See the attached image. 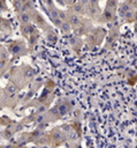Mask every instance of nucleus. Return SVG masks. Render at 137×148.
Segmentation results:
<instances>
[{
    "mask_svg": "<svg viewBox=\"0 0 137 148\" xmlns=\"http://www.w3.org/2000/svg\"><path fill=\"white\" fill-rule=\"evenodd\" d=\"M51 15H52V18H53L55 22H58V23L60 24V21H59V17H58V12H56L55 9H52V10H51Z\"/></svg>",
    "mask_w": 137,
    "mask_h": 148,
    "instance_id": "1",
    "label": "nucleus"
},
{
    "mask_svg": "<svg viewBox=\"0 0 137 148\" xmlns=\"http://www.w3.org/2000/svg\"><path fill=\"white\" fill-rule=\"evenodd\" d=\"M20 20H21L22 22H28V21L30 20V16H29V14H26V13H22L21 16H20Z\"/></svg>",
    "mask_w": 137,
    "mask_h": 148,
    "instance_id": "2",
    "label": "nucleus"
},
{
    "mask_svg": "<svg viewBox=\"0 0 137 148\" xmlns=\"http://www.w3.org/2000/svg\"><path fill=\"white\" fill-rule=\"evenodd\" d=\"M59 111H60L61 114L67 113V108H66V105H60V106H59Z\"/></svg>",
    "mask_w": 137,
    "mask_h": 148,
    "instance_id": "3",
    "label": "nucleus"
},
{
    "mask_svg": "<svg viewBox=\"0 0 137 148\" xmlns=\"http://www.w3.org/2000/svg\"><path fill=\"white\" fill-rule=\"evenodd\" d=\"M58 17H59V18H61V20H66V13H63V12L59 10V12H58Z\"/></svg>",
    "mask_w": 137,
    "mask_h": 148,
    "instance_id": "4",
    "label": "nucleus"
},
{
    "mask_svg": "<svg viewBox=\"0 0 137 148\" xmlns=\"http://www.w3.org/2000/svg\"><path fill=\"white\" fill-rule=\"evenodd\" d=\"M8 91H9V94H14L15 91H16V88H15V86H8Z\"/></svg>",
    "mask_w": 137,
    "mask_h": 148,
    "instance_id": "5",
    "label": "nucleus"
},
{
    "mask_svg": "<svg viewBox=\"0 0 137 148\" xmlns=\"http://www.w3.org/2000/svg\"><path fill=\"white\" fill-rule=\"evenodd\" d=\"M129 10V6L128 5H123L122 7H121V13H125V12H128Z\"/></svg>",
    "mask_w": 137,
    "mask_h": 148,
    "instance_id": "6",
    "label": "nucleus"
},
{
    "mask_svg": "<svg viewBox=\"0 0 137 148\" xmlns=\"http://www.w3.org/2000/svg\"><path fill=\"white\" fill-rule=\"evenodd\" d=\"M70 22H71L73 24H76V23H78V17H77V16H71V20H70Z\"/></svg>",
    "mask_w": 137,
    "mask_h": 148,
    "instance_id": "7",
    "label": "nucleus"
},
{
    "mask_svg": "<svg viewBox=\"0 0 137 148\" xmlns=\"http://www.w3.org/2000/svg\"><path fill=\"white\" fill-rule=\"evenodd\" d=\"M61 25H62V29H63V30H69V24H67V23H62Z\"/></svg>",
    "mask_w": 137,
    "mask_h": 148,
    "instance_id": "8",
    "label": "nucleus"
},
{
    "mask_svg": "<svg viewBox=\"0 0 137 148\" xmlns=\"http://www.w3.org/2000/svg\"><path fill=\"white\" fill-rule=\"evenodd\" d=\"M75 10L79 12V10H81V6H79V5H78V6H75Z\"/></svg>",
    "mask_w": 137,
    "mask_h": 148,
    "instance_id": "9",
    "label": "nucleus"
},
{
    "mask_svg": "<svg viewBox=\"0 0 137 148\" xmlns=\"http://www.w3.org/2000/svg\"><path fill=\"white\" fill-rule=\"evenodd\" d=\"M44 110H45V108H44V106H41V108H40V109H39V112H43V111H44Z\"/></svg>",
    "mask_w": 137,
    "mask_h": 148,
    "instance_id": "10",
    "label": "nucleus"
}]
</instances>
